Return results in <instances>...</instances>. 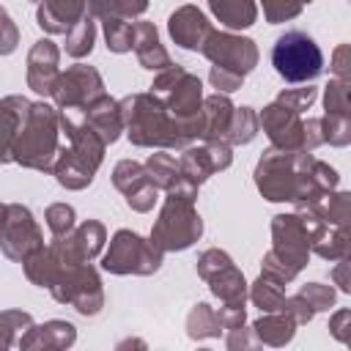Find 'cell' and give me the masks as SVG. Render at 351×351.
<instances>
[{"instance_id":"obj_17","label":"cell","mask_w":351,"mask_h":351,"mask_svg":"<svg viewBox=\"0 0 351 351\" xmlns=\"http://www.w3.org/2000/svg\"><path fill=\"white\" fill-rule=\"evenodd\" d=\"M27 88L38 96H52L60 80V49L49 38H38L27 52Z\"/></svg>"},{"instance_id":"obj_21","label":"cell","mask_w":351,"mask_h":351,"mask_svg":"<svg viewBox=\"0 0 351 351\" xmlns=\"http://www.w3.org/2000/svg\"><path fill=\"white\" fill-rule=\"evenodd\" d=\"M74 340H77V326L71 321L52 318L38 326L33 324L27 335L19 340V348L22 351H63V348H71Z\"/></svg>"},{"instance_id":"obj_30","label":"cell","mask_w":351,"mask_h":351,"mask_svg":"<svg viewBox=\"0 0 351 351\" xmlns=\"http://www.w3.org/2000/svg\"><path fill=\"white\" fill-rule=\"evenodd\" d=\"M225 329L219 324V313L208 304V302H197L189 315H186V335L189 340H208V337H219Z\"/></svg>"},{"instance_id":"obj_55","label":"cell","mask_w":351,"mask_h":351,"mask_svg":"<svg viewBox=\"0 0 351 351\" xmlns=\"http://www.w3.org/2000/svg\"><path fill=\"white\" fill-rule=\"evenodd\" d=\"M0 16H3V33H5L0 52H3V55H8V52H14V47H16V27H14V22H11V16H8V11H3Z\"/></svg>"},{"instance_id":"obj_24","label":"cell","mask_w":351,"mask_h":351,"mask_svg":"<svg viewBox=\"0 0 351 351\" xmlns=\"http://www.w3.org/2000/svg\"><path fill=\"white\" fill-rule=\"evenodd\" d=\"M233 101L228 99V93H211L203 101V112H200V140H225L228 129H230V118H233Z\"/></svg>"},{"instance_id":"obj_40","label":"cell","mask_w":351,"mask_h":351,"mask_svg":"<svg viewBox=\"0 0 351 351\" xmlns=\"http://www.w3.org/2000/svg\"><path fill=\"white\" fill-rule=\"evenodd\" d=\"M313 0H261L263 5V16L269 25H280L288 19H296L302 14L304 5H310Z\"/></svg>"},{"instance_id":"obj_10","label":"cell","mask_w":351,"mask_h":351,"mask_svg":"<svg viewBox=\"0 0 351 351\" xmlns=\"http://www.w3.org/2000/svg\"><path fill=\"white\" fill-rule=\"evenodd\" d=\"M271 252L293 271H302L307 266L313 252V236L299 211L271 217Z\"/></svg>"},{"instance_id":"obj_39","label":"cell","mask_w":351,"mask_h":351,"mask_svg":"<svg viewBox=\"0 0 351 351\" xmlns=\"http://www.w3.org/2000/svg\"><path fill=\"white\" fill-rule=\"evenodd\" d=\"M44 222L52 236H66L77 228V214L69 203H49L44 211Z\"/></svg>"},{"instance_id":"obj_31","label":"cell","mask_w":351,"mask_h":351,"mask_svg":"<svg viewBox=\"0 0 351 351\" xmlns=\"http://www.w3.org/2000/svg\"><path fill=\"white\" fill-rule=\"evenodd\" d=\"M310 208H315L329 228L351 225V192H329L318 203H310Z\"/></svg>"},{"instance_id":"obj_1","label":"cell","mask_w":351,"mask_h":351,"mask_svg":"<svg viewBox=\"0 0 351 351\" xmlns=\"http://www.w3.org/2000/svg\"><path fill=\"white\" fill-rule=\"evenodd\" d=\"M340 176L332 165L313 156V151L266 148L255 165V186L269 203L310 206L335 192Z\"/></svg>"},{"instance_id":"obj_37","label":"cell","mask_w":351,"mask_h":351,"mask_svg":"<svg viewBox=\"0 0 351 351\" xmlns=\"http://www.w3.org/2000/svg\"><path fill=\"white\" fill-rule=\"evenodd\" d=\"M93 41H96V22H93V14L88 11V16L66 33V55L85 58L93 49Z\"/></svg>"},{"instance_id":"obj_45","label":"cell","mask_w":351,"mask_h":351,"mask_svg":"<svg viewBox=\"0 0 351 351\" xmlns=\"http://www.w3.org/2000/svg\"><path fill=\"white\" fill-rule=\"evenodd\" d=\"M261 274L269 277V280H274V282H280V285H288V282L296 280L299 271H293L288 263H282V261L269 250V252L263 255V261H261Z\"/></svg>"},{"instance_id":"obj_46","label":"cell","mask_w":351,"mask_h":351,"mask_svg":"<svg viewBox=\"0 0 351 351\" xmlns=\"http://www.w3.org/2000/svg\"><path fill=\"white\" fill-rule=\"evenodd\" d=\"M208 82H211V88H217L219 93H233V90H239V88L244 85V77H239V74H233V71H228V69L211 66Z\"/></svg>"},{"instance_id":"obj_5","label":"cell","mask_w":351,"mask_h":351,"mask_svg":"<svg viewBox=\"0 0 351 351\" xmlns=\"http://www.w3.org/2000/svg\"><path fill=\"white\" fill-rule=\"evenodd\" d=\"M200 236H203V219L195 208V200L165 192L162 211L151 228V241L162 252H181L189 250Z\"/></svg>"},{"instance_id":"obj_14","label":"cell","mask_w":351,"mask_h":351,"mask_svg":"<svg viewBox=\"0 0 351 351\" xmlns=\"http://www.w3.org/2000/svg\"><path fill=\"white\" fill-rule=\"evenodd\" d=\"M112 186L123 195L126 206L137 214H145L154 208V203L159 200V186L156 181L151 178L145 162H134V159H121L115 167H112Z\"/></svg>"},{"instance_id":"obj_20","label":"cell","mask_w":351,"mask_h":351,"mask_svg":"<svg viewBox=\"0 0 351 351\" xmlns=\"http://www.w3.org/2000/svg\"><path fill=\"white\" fill-rule=\"evenodd\" d=\"M88 16V0H41L36 8V25L49 36H66Z\"/></svg>"},{"instance_id":"obj_13","label":"cell","mask_w":351,"mask_h":351,"mask_svg":"<svg viewBox=\"0 0 351 351\" xmlns=\"http://www.w3.org/2000/svg\"><path fill=\"white\" fill-rule=\"evenodd\" d=\"M104 244H107V228L99 219H85L71 233L52 236L49 250L63 266H77V263H90L96 255H101Z\"/></svg>"},{"instance_id":"obj_44","label":"cell","mask_w":351,"mask_h":351,"mask_svg":"<svg viewBox=\"0 0 351 351\" xmlns=\"http://www.w3.org/2000/svg\"><path fill=\"white\" fill-rule=\"evenodd\" d=\"M228 263H233V258H230L225 250L211 247V250H206V252H200V255H197L195 269H197V277L208 280L211 274H217V271H219V269H225Z\"/></svg>"},{"instance_id":"obj_33","label":"cell","mask_w":351,"mask_h":351,"mask_svg":"<svg viewBox=\"0 0 351 351\" xmlns=\"http://www.w3.org/2000/svg\"><path fill=\"white\" fill-rule=\"evenodd\" d=\"M250 302L261 310V313H280L285 307V293L280 288V282L269 280V277H258L250 285Z\"/></svg>"},{"instance_id":"obj_27","label":"cell","mask_w":351,"mask_h":351,"mask_svg":"<svg viewBox=\"0 0 351 351\" xmlns=\"http://www.w3.org/2000/svg\"><path fill=\"white\" fill-rule=\"evenodd\" d=\"M52 176H55V181H58L63 189L80 192V189H85V186L93 184V176H96V173H93L82 159H77L69 145H60V154H58L55 167H52Z\"/></svg>"},{"instance_id":"obj_8","label":"cell","mask_w":351,"mask_h":351,"mask_svg":"<svg viewBox=\"0 0 351 351\" xmlns=\"http://www.w3.org/2000/svg\"><path fill=\"white\" fill-rule=\"evenodd\" d=\"M52 299L58 304H69L74 307L80 315L93 318L101 313L104 307V288H101V277L90 263H77V266H66L58 280L49 288Z\"/></svg>"},{"instance_id":"obj_2","label":"cell","mask_w":351,"mask_h":351,"mask_svg":"<svg viewBox=\"0 0 351 351\" xmlns=\"http://www.w3.org/2000/svg\"><path fill=\"white\" fill-rule=\"evenodd\" d=\"M121 110L126 121V137L137 148H165V151L181 148L184 151L195 143L192 132L176 115H170L165 101L151 90L123 96Z\"/></svg>"},{"instance_id":"obj_15","label":"cell","mask_w":351,"mask_h":351,"mask_svg":"<svg viewBox=\"0 0 351 351\" xmlns=\"http://www.w3.org/2000/svg\"><path fill=\"white\" fill-rule=\"evenodd\" d=\"M258 118H261V129L266 132V137L271 140L274 148L307 151L304 148V121H302V112H296L288 104L274 99L271 104H266L258 112Z\"/></svg>"},{"instance_id":"obj_23","label":"cell","mask_w":351,"mask_h":351,"mask_svg":"<svg viewBox=\"0 0 351 351\" xmlns=\"http://www.w3.org/2000/svg\"><path fill=\"white\" fill-rule=\"evenodd\" d=\"M85 118H88V123L99 132V137H101L107 145H112V143L121 137V132H126V121H123L121 101L112 99L110 93H104L99 101H93V104L85 110Z\"/></svg>"},{"instance_id":"obj_43","label":"cell","mask_w":351,"mask_h":351,"mask_svg":"<svg viewBox=\"0 0 351 351\" xmlns=\"http://www.w3.org/2000/svg\"><path fill=\"white\" fill-rule=\"evenodd\" d=\"M315 99H318V88H315V85H310V82H307L304 88H282V90L277 93V101L288 104V107H291V110H296V112L310 110Z\"/></svg>"},{"instance_id":"obj_26","label":"cell","mask_w":351,"mask_h":351,"mask_svg":"<svg viewBox=\"0 0 351 351\" xmlns=\"http://www.w3.org/2000/svg\"><path fill=\"white\" fill-rule=\"evenodd\" d=\"M296 326H299L296 318L291 313H285V310H280V313H263L258 321H252L255 337L263 346H274V348L288 346L293 340V335H296Z\"/></svg>"},{"instance_id":"obj_11","label":"cell","mask_w":351,"mask_h":351,"mask_svg":"<svg viewBox=\"0 0 351 351\" xmlns=\"http://www.w3.org/2000/svg\"><path fill=\"white\" fill-rule=\"evenodd\" d=\"M104 80L101 74L88 63H74L66 71H60V80L55 85V107L58 110H77L85 112L93 101L104 96Z\"/></svg>"},{"instance_id":"obj_6","label":"cell","mask_w":351,"mask_h":351,"mask_svg":"<svg viewBox=\"0 0 351 351\" xmlns=\"http://www.w3.org/2000/svg\"><path fill=\"white\" fill-rule=\"evenodd\" d=\"M271 66L285 82H313L324 71V52L304 30H285L271 47Z\"/></svg>"},{"instance_id":"obj_50","label":"cell","mask_w":351,"mask_h":351,"mask_svg":"<svg viewBox=\"0 0 351 351\" xmlns=\"http://www.w3.org/2000/svg\"><path fill=\"white\" fill-rule=\"evenodd\" d=\"M217 313H219V324H222L225 332L239 329V326L247 324V310H244V304H222Z\"/></svg>"},{"instance_id":"obj_51","label":"cell","mask_w":351,"mask_h":351,"mask_svg":"<svg viewBox=\"0 0 351 351\" xmlns=\"http://www.w3.org/2000/svg\"><path fill=\"white\" fill-rule=\"evenodd\" d=\"M258 343H261V340L255 337L252 326H250V329H244V326L230 329V332H228V340H225V346H228L230 351H236V348H252V346H258Z\"/></svg>"},{"instance_id":"obj_32","label":"cell","mask_w":351,"mask_h":351,"mask_svg":"<svg viewBox=\"0 0 351 351\" xmlns=\"http://www.w3.org/2000/svg\"><path fill=\"white\" fill-rule=\"evenodd\" d=\"M313 252L324 261H351V225L329 228L326 236L313 244Z\"/></svg>"},{"instance_id":"obj_12","label":"cell","mask_w":351,"mask_h":351,"mask_svg":"<svg viewBox=\"0 0 351 351\" xmlns=\"http://www.w3.org/2000/svg\"><path fill=\"white\" fill-rule=\"evenodd\" d=\"M203 55L211 60V66L228 69L239 77H247L258 66V44L247 36H236L230 30H214L203 47Z\"/></svg>"},{"instance_id":"obj_29","label":"cell","mask_w":351,"mask_h":351,"mask_svg":"<svg viewBox=\"0 0 351 351\" xmlns=\"http://www.w3.org/2000/svg\"><path fill=\"white\" fill-rule=\"evenodd\" d=\"M208 11L228 30H247L258 19V3L255 0H208Z\"/></svg>"},{"instance_id":"obj_9","label":"cell","mask_w":351,"mask_h":351,"mask_svg":"<svg viewBox=\"0 0 351 351\" xmlns=\"http://www.w3.org/2000/svg\"><path fill=\"white\" fill-rule=\"evenodd\" d=\"M44 233L33 211L22 203H3L0 214V250L8 261L25 263L30 255L44 250Z\"/></svg>"},{"instance_id":"obj_47","label":"cell","mask_w":351,"mask_h":351,"mask_svg":"<svg viewBox=\"0 0 351 351\" xmlns=\"http://www.w3.org/2000/svg\"><path fill=\"white\" fill-rule=\"evenodd\" d=\"M329 335L351 348V310H335L329 318Z\"/></svg>"},{"instance_id":"obj_36","label":"cell","mask_w":351,"mask_h":351,"mask_svg":"<svg viewBox=\"0 0 351 351\" xmlns=\"http://www.w3.org/2000/svg\"><path fill=\"white\" fill-rule=\"evenodd\" d=\"M324 115H346L351 118V80L335 77L324 88Z\"/></svg>"},{"instance_id":"obj_35","label":"cell","mask_w":351,"mask_h":351,"mask_svg":"<svg viewBox=\"0 0 351 351\" xmlns=\"http://www.w3.org/2000/svg\"><path fill=\"white\" fill-rule=\"evenodd\" d=\"M33 326V315L25 310H3L0 313V348H14Z\"/></svg>"},{"instance_id":"obj_34","label":"cell","mask_w":351,"mask_h":351,"mask_svg":"<svg viewBox=\"0 0 351 351\" xmlns=\"http://www.w3.org/2000/svg\"><path fill=\"white\" fill-rule=\"evenodd\" d=\"M261 129V118L252 107H236L233 110V118H230V129H228V143L230 145H247L255 140Z\"/></svg>"},{"instance_id":"obj_53","label":"cell","mask_w":351,"mask_h":351,"mask_svg":"<svg viewBox=\"0 0 351 351\" xmlns=\"http://www.w3.org/2000/svg\"><path fill=\"white\" fill-rule=\"evenodd\" d=\"M329 277L343 293H351V261H335Z\"/></svg>"},{"instance_id":"obj_38","label":"cell","mask_w":351,"mask_h":351,"mask_svg":"<svg viewBox=\"0 0 351 351\" xmlns=\"http://www.w3.org/2000/svg\"><path fill=\"white\" fill-rule=\"evenodd\" d=\"M145 167H148V173H151V178L156 181V186L162 189V192H167L170 186H173V181L178 178V162H176V156H170V154H165V148L159 151V154H151L148 159H145Z\"/></svg>"},{"instance_id":"obj_48","label":"cell","mask_w":351,"mask_h":351,"mask_svg":"<svg viewBox=\"0 0 351 351\" xmlns=\"http://www.w3.org/2000/svg\"><path fill=\"white\" fill-rule=\"evenodd\" d=\"M285 313H291L293 318H296V324L302 326V324H310L313 318H315V310L310 307V302L304 299V296H285V307H282Z\"/></svg>"},{"instance_id":"obj_49","label":"cell","mask_w":351,"mask_h":351,"mask_svg":"<svg viewBox=\"0 0 351 351\" xmlns=\"http://www.w3.org/2000/svg\"><path fill=\"white\" fill-rule=\"evenodd\" d=\"M329 71L335 77H343V80H351V44H337L335 52H332V63H329Z\"/></svg>"},{"instance_id":"obj_16","label":"cell","mask_w":351,"mask_h":351,"mask_svg":"<svg viewBox=\"0 0 351 351\" xmlns=\"http://www.w3.org/2000/svg\"><path fill=\"white\" fill-rule=\"evenodd\" d=\"M230 165H233V145L228 140H206L203 145H189L178 159L181 176H186L197 186L214 173L228 170Z\"/></svg>"},{"instance_id":"obj_42","label":"cell","mask_w":351,"mask_h":351,"mask_svg":"<svg viewBox=\"0 0 351 351\" xmlns=\"http://www.w3.org/2000/svg\"><path fill=\"white\" fill-rule=\"evenodd\" d=\"M299 296H304L315 313H326L337 302V291L332 285H324V282H304L299 288Z\"/></svg>"},{"instance_id":"obj_19","label":"cell","mask_w":351,"mask_h":351,"mask_svg":"<svg viewBox=\"0 0 351 351\" xmlns=\"http://www.w3.org/2000/svg\"><path fill=\"white\" fill-rule=\"evenodd\" d=\"M88 11L93 14V19L101 22L104 41H107L110 52L123 55V52L134 49V25L112 5V0H88Z\"/></svg>"},{"instance_id":"obj_3","label":"cell","mask_w":351,"mask_h":351,"mask_svg":"<svg viewBox=\"0 0 351 351\" xmlns=\"http://www.w3.org/2000/svg\"><path fill=\"white\" fill-rule=\"evenodd\" d=\"M60 110L47 101H33L8 162L38 173H52L60 154Z\"/></svg>"},{"instance_id":"obj_22","label":"cell","mask_w":351,"mask_h":351,"mask_svg":"<svg viewBox=\"0 0 351 351\" xmlns=\"http://www.w3.org/2000/svg\"><path fill=\"white\" fill-rule=\"evenodd\" d=\"M134 55H137L140 66L148 69V71H165V69L173 66L167 49L159 41L156 25L154 22H145V19L134 22Z\"/></svg>"},{"instance_id":"obj_54","label":"cell","mask_w":351,"mask_h":351,"mask_svg":"<svg viewBox=\"0 0 351 351\" xmlns=\"http://www.w3.org/2000/svg\"><path fill=\"white\" fill-rule=\"evenodd\" d=\"M112 5H115L126 19H134V16H143V14H145L148 0H112Z\"/></svg>"},{"instance_id":"obj_7","label":"cell","mask_w":351,"mask_h":351,"mask_svg":"<svg viewBox=\"0 0 351 351\" xmlns=\"http://www.w3.org/2000/svg\"><path fill=\"white\" fill-rule=\"evenodd\" d=\"M162 261H165V252L151 239H143L140 233L121 228V230H115L107 252L101 255V269L110 274L151 277L162 269Z\"/></svg>"},{"instance_id":"obj_52","label":"cell","mask_w":351,"mask_h":351,"mask_svg":"<svg viewBox=\"0 0 351 351\" xmlns=\"http://www.w3.org/2000/svg\"><path fill=\"white\" fill-rule=\"evenodd\" d=\"M318 145H324V123H321V118H307L304 121V148L315 151Z\"/></svg>"},{"instance_id":"obj_41","label":"cell","mask_w":351,"mask_h":351,"mask_svg":"<svg viewBox=\"0 0 351 351\" xmlns=\"http://www.w3.org/2000/svg\"><path fill=\"white\" fill-rule=\"evenodd\" d=\"M324 143L335 145V148H346L351 145V118L346 115H324Z\"/></svg>"},{"instance_id":"obj_18","label":"cell","mask_w":351,"mask_h":351,"mask_svg":"<svg viewBox=\"0 0 351 351\" xmlns=\"http://www.w3.org/2000/svg\"><path fill=\"white\" fill-rule=\"evenodd\" d=\"M167 33L170 38L181 47V49H192V52H203L208 36L214 33L208 16L197 8V5H181L167 16Z\"/></svg>"},{"instance_id":"obj_25","label":"cell","mask_w":351,"mask_h":351,"mask_svg":"<svg viewBox=\"0 0 351 351\" xmlns=\"http://www.w3.org/2000/svg\"><path fill=\"white\" fill-rule=\"evenodd\" d=\"M30 99L19 96V93H11V96H3L0 99V118H3V154L0 159L8 162L11 151H14V143L27 121V112H30Z\"/></svg>"},{"instance_id":"obj_28","label":"cell","mask_w":351,"mask_h":351,"mask_svg":"<svg viewBox=\"0 0 351 351\" xmlns=\"http://www.w3.org/2000/svg\"><path fill=\"white\" fill-rule=\"evenodd\" d=\"M206 282H208V291L222 304H247L250 285H247L241 269H236V263H228L225 269H219L217 274H211Z\"/></svg>"},{"instance_id":"obj_4","label":"cell","mask_w":351,"mask_h":351,"mask_svg":"<svg viewBox=\"0 0 351 351\" xmlns=\"http://www.w3.org/2000/svg\"><path fill=\"white\" fill-rule=\"evenodd\" d=\"M151 93H156L170 115H176L195 140H200V112H203V82L197 74L186 71L184 66H170L165 71H156L151 82Z\"/></svg>"}]
</instances>
